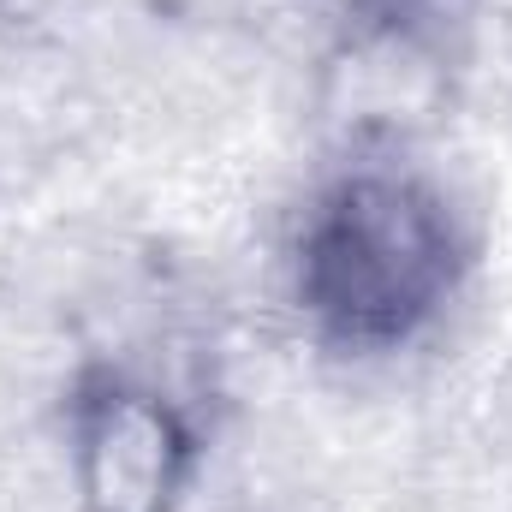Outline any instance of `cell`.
<instances>
[{
	"mask_svg": "<svg viewBox=\"0 0 512 512\" xmlns=\"http://www.w3.org/2000/svg\"><path fill=\"white\" fill-rule=\"evenodd\" d=\"M459 274L441 197L399 173L340 179L298 245V292L340 346H393L417 334Z\"/></svg>",
	"mask_w": 512,
	"mask_h": 512,
	"instance_id": "6da1fadb",
	"label": "cell"
}]
</instances>
